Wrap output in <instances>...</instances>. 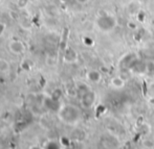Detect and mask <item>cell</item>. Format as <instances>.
I'll list each match as a JSON object with an SVG mask.
<instances>
[{
	"label": "cell",
	"instance_id": "obj_4",
	"mask_svg": "<svg viewBox=\"0 0 154 149\" xmlns=\"http://www.w3.org/2000/svg\"><path fill=\"white\" fill-rule=\"evenodd\" d=\"M81 102L83 104V107H86V109L91 107L93 103L95 102V93L92 92L91 90H87L84 93H82Z\"/></svg>",
	"mask_w": 154,
	"mask_h": 149
},
{
	"label": "cell",
	"instance_id": "obj_12",
	"mask_svg": "<svg viewBox=\"0 0 154 149\" xmlns=\"http://www.w3.org/2000/svg\"><path fill=\"white\" fill-rule=\"evenodd\" d=\"M6 29V24L3 22H0V38H1L2 36H3L4 31H5Z\"/></svg>",
	"mask_w": 154,
	"mask_h": 149
},
{
	"label": "cell",
	"instance_id": "obj_1",
	"mask_svg": "<svg viewBox=\"0 0 154 149\" xmlns=\"http://www.w3.org/2000/svg\"><path fill=\"white\" fill-rule=\"evenodd\" d=\"M80 110L75 105L66 104L59 109V118L66 124H75L80 120Z\"/></svg>",
	"mask_w": 154,
	"mask_h": 149
},
{
	"label": "cell",
	"instance_id": "obj_6",
	"mask_svg": "<svg viewBox=\"0 0 154 149\" xmlns=\"http://www.w3.org/2000/svg\"><path fill=\"white\" fill-rule=\"evenodd\" d=\"M77 60H78V53L75 52V49H72L71 47H68L64 52V60L66 63L71 64V63H75Z\"/></svg>",
	"mask_w": 154,
	"mask_h": 149
},
{
	"label": "cell",
	"instance_id": "obj_3",
	"mask_svg": "<svg viewBox=\"0 0 154 149\" xmlns=\"http://www.w3.org/2000/svg\"><path fill=\"white\" fill-rule=\"evenodd\" d=\"M8 50L15 55H21L25 52V45L20 40H11L8 42Z\"/></svg>",
	"mask_w": 154,
	"mask_h": 149
},
{
	"label": "cell",
	"instance_id": "obj_5",
	"mask_svg": "<svg viewBox=\"0 0 154 149\" xmlns=\"http://www.w3.org/2000/svg\"><path fill=\"white\" fill-rule=\"evenodd\" d=\"M136 62H137L136 55L133 54V53H130V54L126 55V57L122 60V66L127 69H131Z\"/></svg>",
	"mask_w": 154,
	"mask_h": 149
},
{
	"label": "cell",
	"instance_id": "obj_2",
	"mask_svg": "<svg viewBox=\"0 0 154 149\" xmlns=\"http://www.w3.org/2000/svg\"><path fill=\"white\" fill-rule=\"evenodd\" d=\"M116 19L111 15H103L97 20V25L103 32L112 31L116 26Z\"/></svg>",
	"mask_w": 154,
	"mask_h": 149
},
{
	"label": "cell",
	"instance_id": "obj_11",
	"mask_svg": "<svg viewBox=\"0 0 154 149\" xmlns=\"http://www.w3.org/2000/svg\"><path fill=\"white\" fill-rule=\"evenodd\" d=\"M146 72L150 73V74H154V62L150 60V62L146 63Z\"/></svg>",
	"mask_w": 154,
	"mask_h": 149
},
{
	"label": "cell",
	"instance_id": "obj_15",
	"mask_svg": "<svg viewBox=\"0 0 154 149\" xmlns=\"http://www.w3.org/2000/svg\"><path fill=\"white\" fill-rule=\"evenodd\" d=\"M150 103L151 104H154V99H150Z\"/></svg>",
	"mask_w": 154,
	"mask_h": 149
},
{
	"label": "cell",
	"instance_id": "obj_8",
	"mask_svg": "<svg viewBox=\"0 0 154 149\" xmlns=\"http://www.w3.org/2000/svg\"><path fill=\"white\" fill-rule=\"evenodd\" d=\"M110 83L112 85V87L116 89H121L125 86V80L121 76H114L112 77V79L110 80Z\"/></svg>",
	"mask_w": 154,
	"mask_h": 149
},
{
	"label": "cell",
	"instance_id": "obj_10",
	"mask_svg": "<svg viewBox=\"0 0 154 149\" xmlns=\"http://www.w3.org/2000/svg\"><path fill=\"white\" fill-rule=\"evenodd\" d=\"M31 0H16V5L18 8L20 10H23V8L27 7V5L29 4Z\"/></svg>",
	"mask_w": 154,
	"mask_h": 149
},
{
	"label": "cell",
	"instance_id": "obj_7",
	"mask_svg": "<svg viewBox=\"0 0 154 149\" xmlns=\"http://www.w3.org/2000/svg\"><path fill=\"white\" fill-rule=\"evenodd\" d=\"M87 78H88V80L91 81V83H97L101 81L102 74H101V72L97 70H90L89 72L87 73Z\"/></svg>",
	"mask_w": 154,
	"mask_h": 149
},
{
	"label": "cell",
	"instance_id": "obj_9",
	"mask_svg": "<svg viewBox=\"0 0 154 149\" xmlns=\"http://www.w3.org/2000/svg\"><path fill=\"white\" fill-rule=\"evenodd\" d=\"M10 71V64L5 60L0 59V72L6 73Z\"/></svg>",
	"mask_w": 154,
	"mask_h": 149
},
{
	"label": "cell",
	"instance_id": "obj_13",
	"mask_svg": "<svg viewBox=\"0 0 154 149\" xmlns=\"http://www.w3.org/2000/svg\"><path fill=\"white\" fill-rule=\"evenodd\" d=\"M84 44L90 46V45L93 44V40L91 38H89V37H85V38H84Z\"/></svg>",
	"mask_w": 154,
	"mask_h": 149
},
{
	"label": "cell",
	"instance_id": "obj_14",
	"mask_svg": "<svg viewBox=\"0 0 154 149\" xmlns=\"http://www.w3.org/2000/svg\"><path fill=\"white\" fill-rule=\"evenodd\" d=\"M77 2H79V3H81V4H84V3H87L89 0H75Z\"/></svg>",
	"mask_w": 154,
	"mask_h": 149
}]
</instances>
